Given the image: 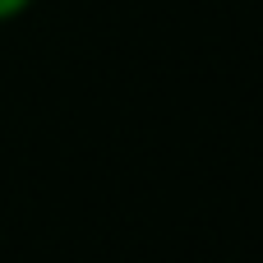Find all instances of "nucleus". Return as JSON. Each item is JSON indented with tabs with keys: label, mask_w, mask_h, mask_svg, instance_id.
<instances>
[{
	"label": "nucleus",
	"mask_w": 263,
	"mask_h": 263,
	"mask_svg": "<svg viewBox=\"0 0 263 263\" xmlns=\"http://www.w3.org/2000/svg\"><path fill=\"white\" fill-rule=\"evenodd\" d=\"M32 0H0V23H14L18 14H28Z\"/></svg>",
	"instance_id": "1"
}]
</instances>
